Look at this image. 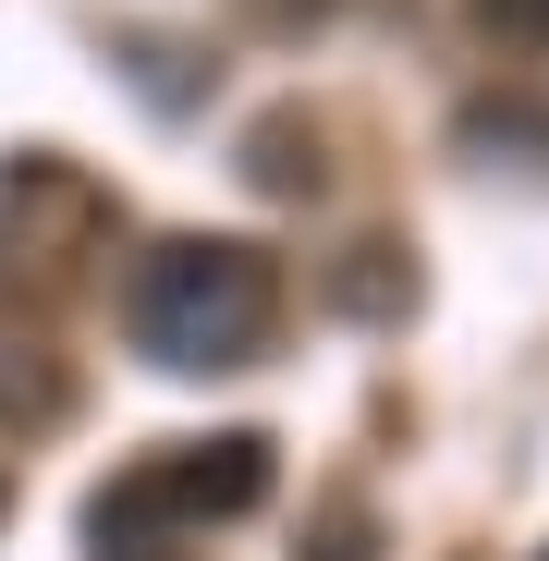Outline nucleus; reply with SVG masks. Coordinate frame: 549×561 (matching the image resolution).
Listing matches in <instances>:
<instances>
[{"label": "nucleus", "mask_w": 549, "mask_h": 561, "mask_svg": "<svg viewBox=\"0 0 549 561\" xmlns=\"http://www.w3.org/2000/svg\"><path fill=\"white\" fill-rule=\"evenodd\" d=\"M123 330H135L147 366H171V379L256 366L268 330H282V268H268V244H232V232H171L123 280Z\"/></svg>", "instance_id": "obj_1"}, {"label": "nucleus", "mask_w": 549, "mask_h": 561, "mask_svg": "<svg viewBox=\"0 0 549 561\" xmlns=\"http://www.w3.org/2000/svg\"><path fill=\"white\" fill-rule=\"evenodd\" d=\"M268 477H282V463H268V439H256V427H220V439H171V451H147L123 489H135L159 525L208 537V525L256 513V501H268Z\"/></svg>", "instance_id": "obj_2"}, {"label": "nucleus", "mask_w": 549, "mask_h": 561, "mask_svg": "<svg viewBox=\"0 0 549 561\" xmlns=\"http://www.w3.org/2000/svg\"><path fill=\"white\" fill-rule=\"evenodd\" d=\"M85 549H99V561H196V537H183V525H159L123 477L85 501Z\"/></svg>", "instance_id": "obj_3"}, {"label": "nucleus", "mask_w": 549, "mask_h": 561, "mask_svg": "<svg viewBox=\"0 0 549 561\" xmlns=\"http://www.w3.org/2000/svg\"><path fill=\"white\" fill-rule=\"evenodd\" d=\"M244 183H256V196H318V123L306 111H268L244 135Z\"/></svg>", "instance_id": "obj_4"}, {"label": "nucleus", "mask_w": 549, "mask_h": 561, "mask_svg": "<svg viewBox=\"0 0 549 561\" xmlns=\"http://www.w3.org/2000/svg\"><path fill=\"white\" fill-rule=\"evenodd\" d=\"M465 147H477V159L513 147V171L549 183V111H537V99H477V111H465Z\"/></svg>", "instance_id": "obj_5"}, {"label": "nucleus", "mask_w": 549, "mask_h": 561, "mask_svg": "<svg viewBox=\"0 0 549 561\" xmlns=\"http://www.w3.org/2000/svg\"><path fill=\"white\" fill-rule=\"evenodd\" d=\"M73 391H61V366L37 354V342H0V427H49Z\"/></svg>", "instance_id": "obj_6"}, {"label": "nucleus", "mask_w": 549, "mask_h": 561, "mask_svg": "<svg viewBox=\"0 0 549 561\" xmlns=\"http://www.w3.org/2000/svg\"><path fill=\"white\" fill-rule=\"evenodd\" d=\"M477 25H489L513 61H549V0H477Z\"/></svg>", "instance_id": "obj_7"}, {"label": "nucleus", "mask_w": 549, "mask_h": 561, "mask_svg": "<svg viewBox=\"0 0 549 561\" xmlns=\"http://www.w3.org/2000/svg\"><path fill=\"white\" fill-rule=\"evenodd\" d=\"M306 561H379V525H366V513L342 501V513H330V525L306 537Z\"/></svg>", "instance_id": "obj_8"}]
</instances>
